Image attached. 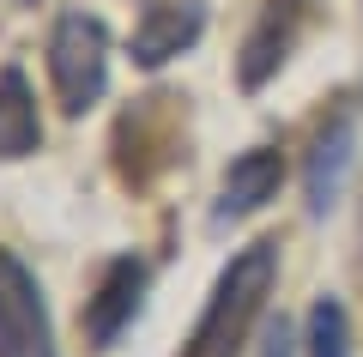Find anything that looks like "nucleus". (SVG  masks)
Instances as JSON below:
<instances>
[{
  "mask_svg": "<svg viewBox=\"0 0 363 357\" xmlns=\"http://www.w3.org/2000/svg\"><path fill=\"white\" fill-rule=\"evenodd\" d=\"M272 285H279V243H272V236H255V243L236 248V255L224 260V273L212 279L206 309H200V321L188 327V339H182V357H236L248 345V333H255Z\"/></svg>",
  "mask_w": 363,
  "mask_h": 357,
  "instance_id": "1",
  "label": "nucleus"
},
{
  "mask_svg": "<svg viewBox=\"0 0 363 357\" xmlns=\"http://www.w3.org/2000/svg\"><path fill=\"white\" fill-rule=\"evenodd\" d=\"M49 85L61 115H85L109 91V25L85 6H67L49 25Z\"/></svg>",
  "mask_w": 363,
  "mask_h": 357,
  "instance_id": "2",
  "label": "nucleus"
},
{
  "mask_svg": "<svg viewBox=\"0 0 363 357\" xmlns=\"http://www.w3.org/2000/svg\"><path fill=\"white\" fill-rule=\"evenodd\" d=\"M182 103L176 91H152V97H133V109L116 121V164H121V182L145 188L157 170L176 164L182 152Z\"/></svg>",
  "mask_w": 363,
  "mask_h": 357,
  "instance_id": "3",
  "label": "nucleus"
},
{
  "mask_svg": "<svg viewBox=\"0 0 363 357\" xmlns=\"http://www.w3.org/2000/svg\"><path fill=\"white\" fill-rule=\"evenodd\" d=\"M0 357H61L43 285L13 248H0Z\"/></svg>",
  "mask_w": 363,
  "mask_h": 357,
  "instance_id": "4",
  "label": "nucleus"
},
{
  "mask_svg": "<svg viewBox=\"0 0 363 357\" xmlns=\"http://www.w3.org/2000/svg\"><path fill=\"white\" fill-rule=\"evenodd\" d=\"M145 291H152V260H140V255H116L104 273H97L85 309H79V327H85L91 351H109V345L140 321Z\"/></svg>",
  "mask_w": 363,
  "mask_h": 357,
  "instance_id": "5",
  "label": "nucleus"
},
{
  "mask_svg": "<svg viewBox=\"0 0 363 357\" xmlns=\"http://www.w3.org/2000/svg\"><path fill=\"white\" fill-rule=\"evenodd\" d=\"M309 18H315V0H267L255 13V25H248L242 49H236V85L242 91L272 85V79L285 73V61L297 55Z\"/></svg>",
  "mask_w": 363,
  "mask_h": 357,
  "instance_id": "6",
  "label": "nucleus"
},
{
  "mask_svg": "<svg viewBox=\"0 0 363 357\" xmlns=\"http://www.w3.org/2000/svg\"><path fill=\"white\" fill-rule=\"evenodd\" d=\"M351 152H357V121H351V109H333L315 128L309 158H303V206H309V218H327L339 206L345 176H351Z\"/></svg>",
  "mask_w": 363,
  "mask_h": 357,
  "instance_id": "7",
  "label": "nucleus"
},
{
  "mask_svg": "<svg viewBox=\"0 0 363 357\" xmlns=\"http://www.w3.org/2000/svg\"><path fill=\"white\" fill-rule=\"evenodd\" d=\"M200 37H206V6L200 0H152L140 13V25H133V37H128V55H133V67L157 73L176 55H188Z\"/></svg>",
  "mask_w": 363,
  "mask_h": 357,
  "instance_id": "8",
  "label": "nucleus"
},
{
  "mask_svg": "<svg viewBox=\"0 0 363 357\" xmlns=\"http://www.w3.org/2000/svg\"><path fill=\"white\" fill-rule=\"evenodd\" d=\"M279 182H285V152H279V145H248L218 182L212 224H242V218H255L260 206L279 194Z\"/></svg>",
  "mask_w": 363,
  "mask_h": 357,
  "instance_id": "9",
  "label": "nucleus"
},
{
  "mask_svg": "<svg viewBox=\"0 0 363 357\" xmlns=\"http://www.w3.org/2000/svg\"><path fill=\"white\" fill-rule=\"evenodd\" d=\"M43 152V115H37V91H30L25 67H0V158L18 164V158Z\"/></svg>",
  "mask_w": 363,
  "mask_h": 357,
  "instance_id": "10",
  "label": "nucleus"
},
{
  "mask_svg": "<svg viewBox=\"0 0 363 357\" xmlns=\"http://www.w3.org/2000/svg\"><path fill=\"white\" fill-rule=\"evenodd\" d=\"M303 357H351V315L333 291L309 303V327H303Z\"/></svg>",
  "mask_w": 363,
  "mask_h": 357,
  "instance_id": "11",
  "label": "nucleus"
},
{
  "mask_svg": "<svg viewBox=\"0 0 363 357\" xmlns=\"http://www.w3.org/2000/svg\"><path fill=\"white\" fill-rule=\"evenodd\" d=\"M260 357H297V339H291V327H285V315L267 327V339H260Z\"/></svg>",
  "mask_w": 363,
  "mask_h": 357,
  "instance_id": "12",
  "label": "nucleus"
},
{
  "mask_svg": "<svg viewBox=\"0 0 363 357\" xmlns=\"http://www.w3.org/2000/svg\"><path fill=\"white\" fill-rule=\"evenodd\" d=\"M13 6H37V0H13Z\"/></svg>",
  "mask_w": 363,
  "mask_h": 357,
  "instance_id": "13",
  "label": "nucleus"
}]
</instances>
